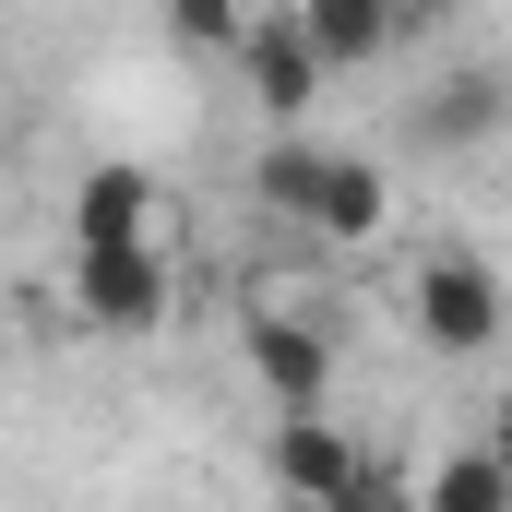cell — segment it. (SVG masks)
<instances>
[{
    "label": "cell",
    "instance_id": "obj_1",
    "mask_svg": "<svg viewBox=\"0 0 512 512\" xmlns=\"http://www.w3.org/2000/svg\"><path fill=\"white\" fill-rule=\"evenodd\" d=\"M72 310H84L96 334H155V322L179 310L167 251H155V239H72Z\"/></svg>",
    "mask_w": 512,
    "mask_h": 512
},
{
    "label": "cell",
    "instance_id": "obj_2",
    "mask_svg": "<svg viewBox=\"0 0 512 512\" xmlns=\"http://www.w3.org/2000/svg\"><path fill=\"white\" fill-rule=\"evenodd\" d=\"M405 310H417V346H429V358H489V346H501V322H512L501 274H489L477 251H441V262H417Z\"/></svg>",
    "mask_w": 512,
    "mask_h": 512
},
{
    "label": "cell",
    "instance_id": "obj_3",
    "mask_svg": "<svg viewBox=\"0 0 512 512\" xmlns=\"http://www.w3.org/2000/svg\"><path fill=\"white\" fill-rule=\"evenodd\" d=\"M227 60H239V84H251V108H262L274 131L310 120V108H322V84H334V60L310 48V24H298V12H251Z\"/></svg>",
    "mask_w": 512,
    "mask_h": 512
},
{
    "label": "cell",
    "instance_id": "obj_4",
    "mask_svg": "<svg viewBox=\"0 0 512 512\" xmlns=\"http://www.w3.org/2000/svg\"><path fill=\"white\" fill-rule=\"evenodd\" d=\"M239 346H251V382L274 405H322L334 393V334H322V310H274L262 298L251 322H239Z\"/></svg>",
    "mask_w": 512,
    "mask_h": 512
},
{
    "label": "cell",
    "instance_id": "obj_5",
    "mask_svg": "<svg viewBox=\"0 0 512 512\" xmlns=\"http://www.w3.org/2000/svg\"><path fill=\"white\" fill-rule=\"evenodd\" d=\"M274 489H298V501H370L382 477L334 441L322 405H274Z\"/></svg>",
    "mask_w": 512,
    "mask_h": 512
},
{
    "label": "cell",
    "instance_id": "obj_6",
    "mask_svg": "<svg viewBox=\"0 0 512 512\" xmlns=\"http://www.w3.org/2000/svg\"><path fill=\"white\" fill-rule=\"evenodd\" d=\"M489 131H512V72L501 60H465V72H441V84L417 96V143H429V155H477Z\"/></svg>",
    "mask_w": 512,
    "mask_h": 512
},
{
    "label": "cell",
    "instance_id": "obj_7",
    "mask_svg": "<svg viewBox=\"0 0 512 512\" xmlns=\"http://www.w3.org/2000/svg\"><path fill=\"white\" fill-rule=\"evenodd\" d=\"M393 227V179L370 155H322V203H310V239H334V251H370Z\"/></svg>",
    "mask_w": 512,
    "mask_h": 512
},
{
    "label": "cell",
    "instance_id": "obj_8",
    "mask_svg": "<svg viewBox=\"0 0 512 512\" xmlns=\"http://www.w3.org/2000/svg\"><path fill=\"white\" fill-rule=\"evenodd\" d=\"M72 239H155V179L131 155H96L72 179Z\"/></svg>",
    "mask_w": 512,
    "mask_h": 512
},
{
    "label": "cell",
    "instance_id": "obj_9",
    "mask_svg": "<svg viewBox=\"0 0 512 512\" xmlns=\"http://www.w3.org/2000/svg\"><path fill=\"white\" fill-rule=\"evenodd\" d=\"M298 24H310V48L334 60V72H370L405 48V12L393 0H298Z\"/></svg>",
    "mask_w": 512,
    "mask_h": 512
},
{
    "label": "cell",
    "instance_id": "obj_10",
    "mask_svg": "<svg viewBox=\"0 0 512 512\" xmlns=\"http://www.w3.org/2000/svg\"><path fill=\"white\" fill-rule=\"evenodd\" d=\"M322 155H334V143H310L298 120L274 131V143H262V167H251L262 215H286V227H310V203H322Z\"/></svg>",
    "mask_w": 512,
    "mask_h": 512
},
{
    "label": "cell",
    "instance_id": "obj_11",
    "mask_svg": "<svg viewBox=\"0 0 512 512\" xmlns=\"http://www.w3.org/2000/svg\"><path fill=\"white\" fill-rule=\"evenodd\" d=\"M417 501H429V512H501V501H512V453H465V465H441Z\"/></svg>",
    "mask_w": 512,
    "mask_h": 512
},
{
    "label": "cell",
    "instance_id": "obj_12",
    "mask_svg": "<svg viewBox=\"0 0 512 512\" xmlns=\"http://www.w3.org/2000/svg\"><path fill=\"white\" fill-rule=\"evenodd\" d=\"M239 24H251L239 0H167V36H179V48H203V60H227V48H239Z\"/></svg>",
    "mask_w": 512,
    "mask_h": 512
},
{
    "label": "cell",
    "instance_id": "obj_13",
    "mask_svg": "<svg viewBox=\"0 0 512 512\" xmlns=\"http://www.w3.org/2000/svg\"><path fill=\"white\" fill-rule=\"evenodd\" d=\"M393 12H405V36H429V24H441L453 0H393Z\"/></svg>",
    "mask_w": 512,
    "mask_h": 512
}]
</instances>
